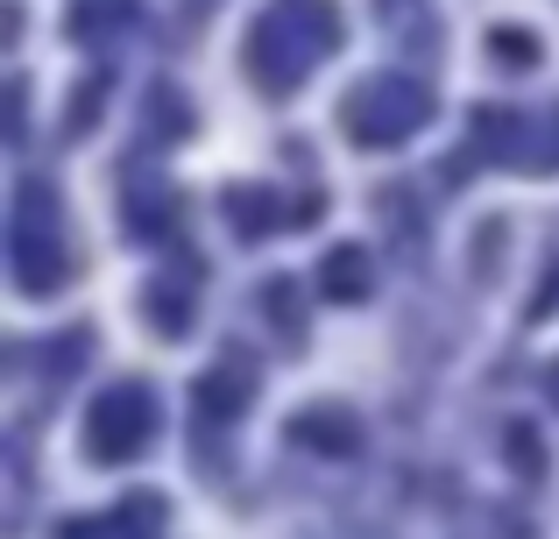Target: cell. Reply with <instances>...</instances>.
<instances>
[{"mask_svg": "<svg viewBox=\"0 0 559 539\" xmlns=\"http://www.w3.org/2000/svg\"><path fill=\"white\" fill-rule=\"evenodd\" d=\"M333 43H341V8L333 0H276L248 36V71L262 85H298Z\"/></svg>", "mask_w": 559, "mask_h": 539, "instance_id": "cell-1", "label": "cell"}, {"mask_svg": "<svg viewBox=\"0 0 559 539\" xmlns=\"http://www.w3.org/2000/svg\"><path fill=\"white\" fill-rule=\"evenodd\" d=\"M8 270H14V291L28 298H50L64 284L71 256H64V221H57V199L43 185H22L14 192V221H8Z\"/></svg>", "mask_w": 559, "mask_h": 539, "instance_id": "cell-2", "label": "cell"}, {"mask_svg": "<svg viewBox=\"0 0 559 539\" xmlns=\"http://www.w3.org/2000/svg\"><path fill=\"white\" fill-rule=\"evenodd\" d=\"M156 441V390L150 384H114L85 412V461H135Z\"/></svg>", "mask_w": 559, "mask_h": 539, "instance_id": "cell-3", "label": "cell"}, {"mask_svg": "<svg viewBox=\"0 0 559 539\" xmlns=\"http://www.w3.org/2000/svg\"><path fill=\"white\" fill-rule=\"evenodd\" d=\"M425 121H432V93H425L418 79H396V71H382V79H369L347 99V136H355L361 150L404 142V136H418Z\"/></svg>", "mask_w": 559, "mask_h": 539, "instance_id": "cell-4", "label": "cell"}, {"mask_svg": "<svg viewBox=\"0 0 559 539\" xmlns=\"http://www.w3.org/2000/svg\"><path fill=\"white\" fill-rule=\"evenodd\" d=\"M319 291H326L333 305H361L376 291V263H369V249H355V242H341V249L319 263Z\"/></svg>", "mask_w": 559, "mask_h": 539, "instance_id": "cell-5", "label": "cell"}, {"mask_svg": "<svg viewBox=\"0 0 559 539\" xmlns=\"http://www.w3.org/2000/svg\"><path fill=\"white\" fill-rule=\"evenodd\" d=\"M248 398H255V370H248V362H234V376L213 370V376L199 384V412H205V419H234Z\"/></svg>", "mask_w": 559, "mask_h": 539, "instance_id": "cell-6", "label": "cell"}, {"mask_svg": "<svg viewBox=\"0 0 559 539\" xmlns=\"http://www.w3.org/2000/svg\"><path fill=\"white\" fill-rule=\"evenodd\" d=\"M290 441L319 447V455H347V447H355V426H347V412H305L298 426H290Z\"/></svg>", "mask_w": 559, "mask_h": 539, "instance_id": "cell-7", "label": "cell"}, {"mask_svg": "<svg viewBox=\"0 0 559 539\" xmlns=\"http://www.w3.org/2000/svg\"><path fill=\"white\" fill-rule=\"evenodd\" d=\"M227 213H234V227H241V235H262V227L276 221V207L255 192V185H234V192H227Z\"/></svg>", "mask_w": 559, "mask_h": 539, "instance_id": "cell-8", "label": "cell"}, {"mask_svg": "<svg viewBox=\"0 0 559 539\" xmlns=\"http://www.w3.org/2000/svg\"><path fill=\"white\" fill-rule=\"evenodd\" d=\"M489 50L503 57V65H510V57H518V65H538V43L524 36V28H496V36H489Z\"/></svg>", "mask_w": 559, "mask_h": 539, "instance_id": "cell-9", "label": "cell"}]
</instances>
